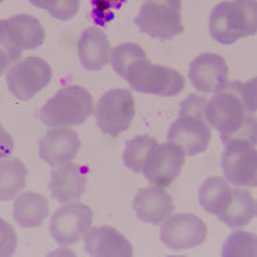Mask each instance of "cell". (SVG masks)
<instances>
[{
    "label": "cell",
    "instance_id": "cell-1",
    "mask_svg": "<svg viewBox=\"0 0 257 257\" xmlns=\"http://www.w3.org/2000/svg\"><path fill=\"white\" fill-rule=\"evenodd\" d=\"M241 82H227L206 106L209 126L220 133L221 143H248L257 146V116L248 113L241 94Z\"/></svg>",
    "mask_w": 257,
    "mask_h": 257
},
{
    "label": "cell",
    "instance_id": "cell-2",
    "mask_svg": "<svg viewBox=\"0 0 257 257\" xmlns=\"http://www.w3.org/2000/svg\"><path fill=\"white\" fill-rule=\"evenodd\" d=\"M207 101L204 96H187L180 104L179 117L170 126L167 142L182 147L186 156L200 155L209 147L211 132L206 120Z\"/></svg>",
    "mask_w": 257,
    "mask_h": 257
},
{
    "label": "cell",
    "instance_id": "cell-3",
    "mask_svg": "<svg viewBox=\"0 0 257 257\" xmlns=\"http://www.w3.org/2000/svg\"><path fill=\"white\" fill-rule=\"evenodd\" d=\"M209 30L211 37L224 46L256 35L257 0H231L216 5L210 13Z\"/></svg>",
    "mask_w": 257,
    "mask_h": 257
},
{
    "label": "cell",
    "instance_id": "cell-4",
    "mask_svg": "<svg viewBox=\"0 0 257 257\" xmlns=\"http://www.w3.org/2000/svg\"><path fill=\"white\" fill-rule=\"evenodd\" d=\"M93 114V97L82 86H64L40 110V120L49 127L80 126Z\"/></svg>",
    "mask_w": 257,
    "mask_h": 257
},
{
    "label": "cell",
    "instance_id": "cell-5",
    "mask_svg": "<svg viewBox=\"0 0 257 257\" xmlns=\"http://www.w3.org/2000/svg\"><path fill=\"white\" fill-rule=\"evenodd\" d=\"M124 80L136 92L165 97L180 94L186 86V79L180 72L150 63L147 57L140 59L128 67Z\"/></svg>",
    "mask_w": 257,
    "mask_h": 257
},
{
    "label": "cell",
    "instance_id": "cell-6",
    "mask_svg": "<svg viewBox=\"0 0 257 257\" xmlns=\"http://www.w3.org/2000/svg\"><path fill=\"white\" fill-rule=\"evenodd\" d=\"M142 33L160 40H170L183 33L182 0H146L135 19Z\"/></svg>",
    "mask_w": 257,
    "mask_h": 257
},
{
    "label": "cell",
    "instance_id": "cell-7",
    "mask_svg": "<svg viewBox=\"0 0 257 257\" xmlns=\"http://www.w3.org/2000/svg\"><path fill=\"white\" fill-rule=\"evenodd\" d=\"M46 32L42 23L30 15H15L0 20V47L15 63L22 57L23 50H33L42 46Z\"/></svg>",
    "mask_w": 257,
    "mask_h": 257
},
{
    "label": "cell",
    "instance_id": "cell-8",
    "mask_svg": "<svg viewBox=\"0 0 257 257\" xmlns=\"http://www.w3.org/2000/svg\"><path fill=\"white\" fill-rule=\"evenodd\" d=\"M135 97L127 89H113L100 97L96 106V121L101 132L117 138L126 132L135 117Z\"/></svg>",
    "mask_w": 257,
    "mask_h": 257
},
{
    "label": "cell",
    "instance_id": "cell-9",
    "mask_svg": "<svg viewBox=\"0 0 257 257\" xmlns=\"http://www.w3.org/2000/svg\"><path fill=\"white\" fill-rule=\"evenodd\" d=\"M8 87L19 100H29L42 92L52 80V67L42 57L30 56L16 63L8 70Z\"/></svg>",
    "mask_w": 257,
    "mask_h": 257
},
{
    "label": "cell",
    "instance_id": "cell-10",
    "mask_svg": "<svg viewBox=\"0 0 257 257\" xmlns=\"http://www.w3.org/2000/svg\"><path fill=\"white\" fill-rule=\"evenodd\" d=\"M93 211L82 203H67L57 209L50 220L52 237L62 246H72L89 231Z\"/></svg>",
    "mask_w": 257,
    "mask_h": 257
},
{
    "label": "cell",
    "instance_id": "cell-11",
    "mask_svg": "<svg viewBox=\"0 0 257 257\" xmlns=\"http://www.w3.org/2000/svg\"><path fill=\"white\" fill-rule=\"evenodd\" d=\"M207 237L206 223L190 213L169 216L160 229V239L172 250L180 251L194 248L204 243Z\"/></svg>",
    "mask_w": 257,
    "mask_h": 257
},
{
    "label": "cell",
    "instance_id": "cell-12",
    "mask_svg": "<svg viewBox=\"0 0 257 257\" xmlns=\"http://www.w3.org/2000/svg\"><path fill=\"white\" fill-rule=\"evenodd\" d=\"M248 143H229L221 155V169L229 183L257 187V150Z\"/></svg>",
    "mask_w": 257,
    "mask_h": 257
},
{
    "label": "cell",
    "instance_id": "cell-13",
    "mask_svg": "<svg viewBox=\"0 0 257 257\" xmlns=\"http://www.w3.org/2000/svg\"><path fill=\"white\" fill-rule=\"evenodd\" d=\"M186 162V153L172 142L157 145L147 160L143 175L153 186L167 187L179 177Z\"/></svg>",
    "mask_w": 257,
    "mask_h": 257
},
{
    "label": "cell",
    "instance_id": "cell-14",
    "mask_svg": "<svg viewBox=\"0 0 257 257\" xmlns=\"http://www.w3.org/2000/svg\"><path fill=\"white\" fill-rule=\"evenodd\" d=\"M229 67L216 53H202L189 66V80L197 92L216 93L227 83Z\"/></svg>",
    "mask_w": 257,
    "mask_h": 257
},
{
    "label": "cell",
    "instance_id": "cell-15",
    "mask_svg": "<svg viewBox=\"0 0 257 257\" xmlns=\"http://www.w3.org/2000/svg\"><path fill=\"white\" fill-rule=\"evenodd\" d=\"M80 139L73 128L55 127L39 142V155L52 167L72 162L80 150Z\"/></svg>",
    "mask_w": 257,
    "mask_h": 257
},
{
    "label": "cell",
    "instance_id": "cell-16",
    "mask_svg": "<svg viewBox=\"0 0 257 257\" xmlns=\"http://www.w3.org/2000/svg\"><path fill=\"white\" fill-rule=\"evenodd\" d=\"M86 180L87 169L73 162H67L55 167L52 172L49 190L52 197L62 204L76 203L82 199V194L86 190Z\"/></svg>",
    "mask_w": 257,
    "mask_h": 257
},
{
    "label": "cell",
    "instance_id": "cell-17",
    "mask_svg": "<svg viewBox=\"0 0 257 257\" xmlns=\"http://www.w3.org/2000/svg\"><path fill=\"white\" fill-rule=\"evenodd\" d=\"M133 209L140 220L156 226L172 216L175 211V203L163 187L150 186L139 190L133 200Z\"/></svg>",
    "mask_w": 257,
    "mask_h": 257
},
{
    "label": "cell",
    "instance_id": "cell-18",
    "mask_svg": "<svg viewBox=\"0 0 257 257\" xmlns=\"http://www.w3.org/2000/svg\"><path fill=\"white\" fill-rule=\"evenodd\" d=\"M84 248L93 257H132L133 247L123 234L113 227L89 229L84 236Z\"/></svg>",
    "mask_w": 257,
    "mask_h": 257
},
{
    "label": "cell",
    "instance_id": "cell-19",
    "mask_svg": "<svg viewBox=\"0 0 257 257\" xmlns=\"http://www.w3.org/2000/svg\"><path fill=\"white\" fill-rule=\"evenodd\" d=\"M110 43L107 36L97 28L83 30L77 42V55L86 70H100L110 62Z\"/></svg>",
    "mask_w": 257,
    "mask_h": 257
},
{
    "label": "cell",
    "instance_id": "cell-20",
    "mask_svg": "<svg viewBox=\"0 0 257 257\" xmlns=\"http://www.w3.org/2000/svg\"><path fill=\"white\" fill-rule=\"evenodd\" d=\"M49 200L45 196L35 192L19 194L13 204V219L19 226L33 229L39 227L49 216Z\"/></svg>",
    "mask_w": 257,
    "mask_h": 257
},
{
    "label": "cell",
    "instance_id": "cell-21",
    "mask_svg": "<svg viewBox=\"0 0 257 257\" xmlns=\"http://www.w3.org/2000/svg\"><path fill=\"white\" fill-rule=\"evenodd\" d=\"M256 210L257 202L247 189H233L229 204L217 219L227 224L230 229H240L251 221Z\"/></svg>",
    "mask_w": 257,
    "mask_h": 257
},
{
    "label": "cell",
    "instance_id": "cell-22",
    "mask_svg": "<svg viewBox=\"0 0 257 257\" xmlns=\"http://www.w3.org/2000/svg\"><path fill=\"white\" fill-rule=\"evenodd\" d=\"M231 192L233 189L230 187L226 179L219 176H211L200 186L199 203L207 213L219 216L229 204Z\"/></svg>",
    "mask_w": 257,
    "mask_h": 257
},
{
    "label": "cell",
    "instance_id": "cell-23",
    "mask_svg": "<svg viewBox=\"0 0 257 257\" xmlns=\"http://www.w3.org/2000/svg\"><path fill=\"white\" fill-rule=\"evenodd\" d=\"M28 167L20 159H9L0 165V202L18 197L26 186Z\"/></svg>",
    "mask_w": 257,
    "mask_h": 257
},
{
    "label": "cell",
    "instance_id": "cell-24",
    "mask_svg": "<svg viewBox=\"0 0 257 257\" xmlns=\"http://www.w3.org/2000/svg\"><path fill=\"white\" fill-rule=\"evenodd\" d=\"M157 140L150 136H136L126 143V149L123 153L124 166L133 173H143L149 157L153 149L157 146Z\"/></svg>",
    "mask_w": 257,
    "mask_h": 257
},
{
    "label": "cell",
    "instance_id": "cell-25",
    "mask_svg": "<svg viewBox=\"0 0 257 257\" xmlns=\"http://www.w3.org/2000/svg\"><path fill=\"white\" fill-rule=\"evenodd\" d=\"M223 257H257V234L236 230L224 241L221 248Z\"/></svg>",
    "mask_w": 257,
    "mask_h": 257
},
{
    "label": "cell",
    "instance_id": "cell-26",
    "mask_svg": "<svg viewBox=\"0 0 257 257\" xmlns=\"http://www.w3.org/2000/svg\"><path fill=\"white\" fill-rule=\"evenodd\" d=\"M146 52L136 43H123L111 50L110 63L113 70L124 79L127 69L140 59H146Z\"/></svg>",
    "mask_w": 257,
    "mask_h": 257
},
{
    "label": "cell",
    "instance_id": "cell-27",
    "mask_svg": "<svg viewBox=\"0 0 257 257\" xmlns=\"http://www.w3.org/2000/svg\"><path fill=\"white\" fill-rule=\"evenodd\" d=\"M18 248L16 231L6 220L0 217V257H9L15 254Z\"/></svg>",
    "mask_w": 257,
    "mask_h": 257
},
{
    "label": "cell",
    "instance_id": "cell-28",
    "mask_svg": "<svg viewBox=\"0 0 257 257\" xmlns=\"http://www.w3.org/2000/svg\"><path fill=\"white\" fill-rule=\"evenodd\" d=\"M80 9V0H59L52 9L49 10V15L52 18L67 22L77 15Z\"/></svg>",
    "mask_w": 257,
    "mask_h": 257
},
{
    "label": "cell",
    "instance_id": "cell-29",
    "mask_svg": "<svg viewBox=\"0 0 257 257\" xmlns=\"http://www.w3.org/2000/svg\"><path fill=\"white\" fill-rule=\"evenodd\" d=\"M240 94L248 113L257 111V77L240 84Z\"/></svg>",
    "mask_w": 257,
    "mask_h": 257
},
{
    "label": "cell",
    "instance_id": "cell-30",
    "mask_svg": "<svg viewBox=\"0 0 257 257\" xmlns=\"http://www.w3.org/2000/svg\"><path fill=\"white\" fill-rule=\"evenodd\" d=\"M15 140L10 133L0 124V165L8 162L15 152Z\"/></svg>",
    "mask_w": 257,
    "mask_h": 257
},
{
    "label": "cell",
    "instance_id": "cell-31",
    "mask_svg": "<svg viewBox=\"0 0 257 257\" xmlns=\"http://www.w3.org/2000/svg\"><path fill=\"white\" fill-rule=\"evenodd\" d=\"M29 2H30L33 6L39 8V9H43L49 12V10L52 9L59 0H29Z\"/></svg>",
    "mask_w": 257,
    "mask_h": 257
},
{
    "label": "cell",
    "instance_id": "cell-32",
    "mask_svg": "<svg viewBox=\"0 0 257 257\" xmlns=\"http://www.w3.org/2000/svg\"><path fill=\"white\" fill-rule=\"evenodd\" d=\"M12 63H13V62L10 60L9 55L0 47V76L3 74V72H5Z\"/></svg>",
    "mask_w": 257,
    "mask_h": 257
},
{
    "label": "cell",
    "instance_id": "cell-33",
    "mask_svg": "<svg viewBox=\"0 0 257 257\" xmlns=\"http://www.w3.org/2000/svg\"><path fill=\"white\" fill-rule=\"evenodd\" d=\"M2 2H3V0H0V3H2Z\"/></svg>",
    "mask_w": 257,
    "mask_h": 257
},
{
    "label": "cell",
    "instance_id": "cell-34",
    "mask_svg": "<svg viewBox=\"0 0 257 257\" xmlns=\"http://www.w3.org/2000/svg\"><path fill=\"white\" fill-rule=\"evenodd\" d=\"M256 214H257V210H256Z\"/></svg>",
    "mask_w": 257,
    "mask_h": 257
}]
</instances>
